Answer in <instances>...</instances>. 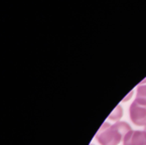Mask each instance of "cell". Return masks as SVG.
Returning <instances> with one entry per match:
<instances>
[{
  "mask_svg": "<svg viewBox=\"0 0 146 145\" xmlns=\"http://www.w3.org/2000/svg\"><path fill=\"white\" fill-rule=\"evenodd\" d=\"M131 130V126L126 122L116 121L113 124L104 122L96 134V139L100 145H118Z\"/></svg>",
  "mask_w": 146,
  "mask_h": 145,
  "instance_id": "cell-1",
  "label": "cell"
},
{
  "mask_svg": "<svg viewBox=\"0 0 146 145\" xmlns=\"http://www.w3.org/2000/svg\"><path fill=\"white\" fill-rule=\"evenodd\" d=\"M90 145H94V144H90Z\"/></svg>",
  "mask_w": 146,
  "mask_h": 145,
  "instance_id": "cell-8",
  "label": "cell"
},
{
  "mask_svg": "<svg viewBox=\"0 0 146 145\" xmlns=\"http://www.w3.org/2000/svg\"><path fill=\"white\" fill-rule=\"evenodd\" d=\"M132 93H133V91H130V93H129V95H127V97H125L124 99H122V101H128V99L131 97V95H132Z\"/></svg>",
  "mask_w": 146,
  "mask_h": 145,
  "instance_id": "cell-6",
  "label": "cell"
},
{
  "mask_svg": "<svg viewBox=\"0 0 146 145\" xmlns=\"http://www.w3.org/2000/svg\"><path fill=\"white\" fill-rule=\"evenodd\" d=\"M123 145H146V131L131 130L122 139Z\"/></svg>",
  "mask_w": 146,
  "mask_h": 145,
  "instance_id": "cell-3",
  "label": "cell"
},
{
  "mask_svg": "<svg viewBox=\"0 0 146 145\" xmlns=\"http://www.w3.org/2000/svg\"><path fill=\"white\" fill-rule=\"evenodd\" d=\"M135 101L146 107V77L137 85Z\"/></svg>",
  "mask_w": 146,
  "mask_h": 145,
  "instance_id": "cell-4",
  "label": "cell"
},
{
  "mask_svg": "<svg viewBox=\"0 0 146 145\" xmlns=\"http://www.w3.org/2000/svg\"><path fill=\"white\" fill-rule=\"evenodd\" d=\"M144 130H145V131H146V125L144 126Z\"/></svg>",
  "mask_w": 146,
  "mask_h": 145,
  "instance_id": "cell-7",
  "label": "cell"
},
{
  "mask_svg": "<svg viewBox=\"0 0 146 145\" xmlns=\"http://www.w3.org/2000/svg\"><path fill=\"white\" fill-rule=\"evenodd\" d=\"M129 115L130 119L135 125L145 126L146 125V107L133 101L129 107Z\"/></svg>",
  "mask_w": 146,
  "mask_h": 145,
  "instance_id": "cell-2",
  "label": "cell"
},
{
  "mask_svg": "<svg viewBox=\"0 0 146 145\" xmlns=\"http://www.w3.org/2000/svg\"><path fill=\"white\" fill-rule=\"evenodd\" d=\"M122 114H123V110L121 105H117V107L111 111V113L108 116V119L112 120V121H118L121 117H122Z\"/></svg>",
  "mask_w": 146,
  "mask_h": 145,
  "instance_id": "cell-5",
  "label": "cell"
}]
</instances>
